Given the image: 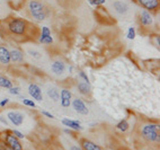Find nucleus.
I'll use <instances>...</instances> for the list:
<instances>
[{
    "label": "nucleus",
    "instance_id": "obj_1",
    "mask_svg": "<svg viewBox=\"0 0 160 150\" xmlns=\"http://www.w3.org/2000/svg\"><path fill=\"white\" fill-rule=\"evenodd\" d=\"M7 28L12 35L16 36H25L28 29V23L23 18H10L7 24Z\"/></svg>",
    "mask_w": 160,
    "mask_h": 150
},
{
    "label": "nucleus",
    "instance_id": "obj_2",
    "mask_svg": "<svg viewBox=\"0 0 160 150\" xmlns=\"http://www.w3.org/2000/svg\"><path fill=\"white\" fill-rule=\"evenodd\" d=\"M28 9L32 17L36 20H40V22L45 19L49 15V12L45 8V6L38 0H31L28 3Z\"/></svg>",
    "mask_w": 160,
    "mask_h": 150
},
{
    "label": "nucleus",
    "instance_id": "obj_3",
    "mask_svg": "<svg viewBox=\"0 0 160 150\" xmlns=\"http://www.w3.org/2000/svg\"><path fill=\"white\" fill-rule=\"evenodd\" d=\"M141 134L146 140L150 142H160L159 134V124L157 123H148L144 124L141 129Z\"/></svg>",
    "mask_w": 160,
    "mask_h": 150
},
{
    "label": "nucleus",
    "instance_id": "obj_4",
    "mask_svg": "<svg viewBox=\"0 0 160 150\" xmlns=\"http://www.w3.org/2000/svg\"><path fill=\"white\" fill-rule=\"evenodd\" d=\"M2 141L6 142V144L12 150H24L23 144H22V142H20L19 139L16 138V137H15L12 132H9V131L3 132Z\"/></svg>",
    "mask_w": 160,
    "mask_h": 150
},
{
    "label": "nucleus",
    "instance_id": "obj_5",
    "mask_svg": "<svg viewBox=\"0 0 160 150\" xmlns=\"http://www.w3.org/2000/svg\"><path fill=\"white\" fill-rule=\"evenodd\" d=\"M24 114L18 112V111H9L7 113V118L8 121L14 125V127H20L24 122Z\"/></svg>",
    "mask_w": 160,
    "mask_h": 150
},
{
    "label": "nucleus",
    "instance_id": "obj_6",
    "mask_svg": "<svg viewBox=\"0 0 160 150\" xmlns=\"http://www.w3.org/2000/svg\"><path fill=\"white\" fill-rule=\"evenodd\" d=\"M71 105H72V108H73L78 114H81V115H87L89 113V110L87 105L85 104V102L82 99H80V98H76L73 101L71 102Z\"/></svg>",
    "mask_w": 160,
    "mask_h": 150
},
{
    "label": "nucleus",
    "instance_id": "obj_7",
    "mask_svg": "<svg viewBox=\"0 0 160 150\" xmlns=\"http://www.w3.org/2000/svg\"><path fill=\"white\" fill-rule=\"evenodd\" d=\"M41 44H52L53 43V38L51 34V29L48 26L41 27V34L38 38Z\"/></svg>",
    "mask_w": 160,
    "mask_h": 150
},
{
    "label": "nucleus",
    "instance_id": "obj_8",
    "mask_svg": "<svg viewBox=\"0 0 160 150\" xmlns=\"http://www.w3.org/2000/svg\"><path fill=\"white\" fill-rule=\"evenodd\" d=\"M142 8H144V10L148 12H154L159 8V0H135Z\"/></svg>",
    "mask_w": 160,
    "mask_h": 150
},
{
    "label": "nucleus",
    "instance_id": "obj_9",
    "mask_svg": "<svg viewBox=\"0 0 160 150\" xmlns=\"http://www.w3.org/2000/svg\"><path fill=\"white\" fill-rule=\"evenodd\" d=\"M28 94L31 95V97L35 101L42 102L43 101V92L41 87L36 84H29L28 85Z\"/></svg>",
    "mask_w": 160,
    "mask_h": 150
},
{
    "label": "nucleus",
    "instance_id": "obj_10",
    "mask_svg": "<svg viewBox=\"0 0 160 150\" xmlns=\"http://www.w3.org/2000/svg\"><path fill=\"white\" fill-rule=\"evenodd\" d=\"M72 92L69 89H61L60 90V103L62 107H69L71 105Z\"/></svg>",
    "mask_w": 160,
    "mask_h": 150
},
{
    "label": "nucleus",
    "instance_id": "obj_11",
    "mask_svg": "<svg viewBox=\"0 0 160 150\" xmlns=\"http://www.w3.org/2000/svg\"><path fill=\"white\" fill-rule=\"evenodd\" d=\"M61 123L64 125L68 129H71L72 131H82L83 128L81 127L79 121H76V120H71V118H62Z\"/></svg>",
    "mask_w": 160,
    "mask_h": 150
},
{
    "label": "nucleus",
    "instance_id": "obj_12",
    "mask_svg": "<svg viewBox=\"0 0 160 150\" xmlns=\"http://www.w3.org/2000/svg\"><path fill=\"white\" fill-rule=\"evenodd\" d=\"M0 63L8 66L12 63L10 61V50H8L6 46L0 45Z\"/></svg>",
    "mask_w": 160,
    "mask_h": 150
},
{
    "label": "nucleus",
    "instance_id": "obj_13",
    "mask_svg": "<svg viewBox=\"0 0 160 150\" xmlns=\"http://www.w3.org/2000/svg\"><path fill=\"white\" fill-rule=\"evenodd\" d=\"M140 23L142 26L148 27L153 24V17L148 10H142L140 14Z\"/></svg>",
    "mask_w": 160,
    "mask_h": 150
},
{
    "label": "nucleus",
    "instance_id": "obj_14",
    "mask_svg": "<svg viewBox=\"0 0 160 150\" xmlns=\"http://www.w3.org/2000/svg\"><path fill=\"white\" fill-rule=\"evenodd\" d=\"M112 6L114 8V10L120 15H125L126 12H129V6L128 3L124 2V1H121V0H116L112 3Z\"/></svg>",
    "mask_w": 160,
    "mask_h": 150
},
{
    "label": "nucleus",
    "instance_id": "obj_15",
    "mask_svg": "<svg viewBox=\"0 0 160 150\" xmlns=\"http://www.w3.org/2000/svg\"><path fill=\"white\" fill-rule=\"evenodd\" d=\"M80 147L82 148V150H103V148L99 144L95 143L94 141L88 140V139H82L80 141Z\"/></svg>",
    "mask_w": 160,
    "mask_h": 150
},
{
    "label": "nucleus",
    "instance_id": "obj_16",
    "mask_svg": "<svg viewBox=\"0 0 160 150\" xmlns=\"http://www.w3.org/2000/svg\"><path fill=\"white\" fill-rule=\"evenodd\" d=\"M51 70L52 72L54 73V75H63L64 72H66L67 70V67L66 64H64V62L63 61H54L53 63L51 64Z\"/></svg>",
    "mask_w": 160,
    "mask_h": 150
},
{
    "label": "nucleus",
    "instance_id": "obj_17",
    "mask_svg": "<svg viewBox=\"0 0 160 150\" xmlns=\"http://www.w3.org/2000/svg\"><path fill=\"white\" fill-rule=\"evenodd\" d=\"M10 61L16 64H20L24 62V53L18 49L10 50Z\"/></svg>",
    "mask_w": 160,
    "mask_h": 150
},
{
    "label": "nucleus",
    "instance_id": "obj_18",
    "mask_svg": "<svg viewBox=\"0 0 160 150\" xmlns=\"http://www.w3.org/2000/svg\"><path fill=\"white\" fill-rule=\"evenodd\" d=\"M77 88H78V92L81 94V95H89L90 92H92V86L90 84H87L85 81H80L78 82L77 85Z\"/></svg>",
    "mask_w": 160,
    "mask_h": 150
},
{
    "label": "nucleus",
    "instance_id": "obj_19",
    "mask_svg": "<svg viewBox=\"0 0 160 150\" xmlns=\"http://www.w3.org/2000/svg\"><path fill=\"white\" fill-rule=\"evenodd\" d=\"M48 96L51 98L53 102H59L60 101V92L57 88H50L48 90Z\"/></svg>",
    "mask_w": 160,
    "mask_h": 150
},
{
    "label": "nucleus",
    "instance_id": "obj_20",
    "mask_svg": "<svg viewBox=\"0 0 160 150\" xmlns=\"http://www.w3.org/2000/svg\"><path fill=\"white\" fill-rule=\"evenodd\" d=\"M14 86L12 85V81L9 78L5 77V76H0V88H6V89H9Z\"/></svg>",
    "mask_w": 160,
    "mask_h": 150
},
{
    "label": "nucleus",
    "instance_id": "obj_21",
    "mask_svg": "<svg viewBox=\"0 0 160 150\" xmlns=\"http://www.w3.org/2000/svg\"><path fill=\"white\" fill-rule=\"evenodd\" d=\"M129 128H130V124L126 118L121 120V121L116 124V129L118 131H121V132H126V131L129 130Z\"/></svg>",
    "mask_w": 160,
    "mask_h": 150
},
{
    "label": "nucleus",
    "instance_id": "obj_22",
    "mask_svg": "<svg viewBox=\"0 0 160 150\" xmlns=\"http://www.w3.org/2000/svg\"><path fill=\"white\" fill-rule=\"evenodd\" d=\"M135 36H137L135 28L134 27H129V29H128V34H126V38H129V40H134Z\"/></svg>",
    "mask_w": 160,
    "mask_h": 150
},
{
    "label": "nucleus",
    "instance_id": "obj_23",
    "mask_svg": "<svg viewBox=\"0 0 160 150\" xmlns=\"http://www.w3.org/2000/svg\"><path fill=\"white\" fill-rule=\"evenodd\" d=\"M23 104L25 106H28L32 107V108H36V104H35V102L33 99H27V98H23Z\"/></svg>",
    "mask_w": 160,
    "mask_h": 150
},
{
    "label": "nucleus",
    "instance_id": "obj_24",
    "mask_svg": "<svg viewBox=\"0 0 160 150\" xmlns=\"http://www.w3.org/2000/svg\"><path fill=\"white\" fill-rule=\"evenodd\" d=\"M79 77L81 79H82V81H85V82H87V84H90V80H89V77L87 76V73L85 71H82V70H80L79 71Z\"/></svg>",
    "mask_w": 160,
    "mask_h": 150
},
{
    "label": "nucleus",
    "instance_id": "obj_25",
    "mask_svg": "<svg viewBox=\"0 0 160 150\" xmlns=\"http://www.w3.org/2000/svg\"><path fill=\"white\" fill-rule=\"evenodd\" d=\"M28 54L31 55V57H33V58H35V59H41V58H42V54H41V52H38V51H35V50H29Z\"/></svg>",
    "mask_w": 160,
    "mask_h": 150
},
{
    "label": "nucleus",
    "instance_id": "obj_26",
    "mask_svg": "<svg viewBox=\"0 0 160 150\" xmlns=\"http://www.w3.org/2000/svg\"><path fill=\"white\" fill-rule=\"evenodd\" d=\"M9 94H12V95H19V94H20V88H19V87L12 86V88H9Z\"/></svg>",
    "mask_w": 160,
    "mask_h": 150
},
{
    "label": "nucleus",
    "instance_id": "obj_27",
    "mask_svg": "<svg viewBox=\"0 0 160 150\" xmlns=\"http://www.w3.org/2000/svg\"><path fill=\"white\" fill-rule=\"evenodd\" d=\"M12 133L14 134L15 137H16V138L19 139V140H23V139L25 138V136H24L23 133L20 132V131H18V130H12Z\"/></svg>",
    "mask_w": 160,
    "mask_h": 150
},
{
    "label": "nucleus",
    "instance_id": "obj_28",
    "mask_svg": "<svg viewBox=\"0 0 160 150\" xmlns=\"http://www.w3.org/2000/svg\"><path fill=\"white\" fill-rule=\"evenodd\" d=\"M104 3H105V0H92L90 5H92V6H102Z\"/></svg>",
    "mask_w": 160,
    "mask_h": 150
},
{
    "label": "nucleus",
    "instance_id": "obj_29",
    "mask_svg": "<svg viewBox=\"0 0 160 150\" xmlns=\"http://www.w3.org/2000/svg\"><path fill=\"white\" fill-rule=\"evenodd\" d=\"M0 150H12V149L7 146L5 141H0Z\"/></svg>",
    "mask_w": 160,
    "mask_h": 150
},
{
    "label": "nucleus",
    "instance_id": "obj_30",
    "mask_svg": "<svg viewBox=\"0 0 160 150\" xmlns=\"http://www.w3.org/2000/svg\"><path fill=\"white\" fill-rule=\"evenodd\" d=\"M9 103V98H3L0 101V107H5L6 105H8Z\"/></svg>",
    "mask_w": 160,
    "mask_h": 150
},
{
    "label": "nucleus",
    "instance_id": "obj_31",
    "mask_svg": "<svg viewBox=\"0 0 160 150\" xmlns=\"http://www.w3.org/2000/svg\"><path fill=\"white\" fill-rule=\"evenodd\" d=\"M42 114H43L44 116H46V118H55L54 115L51 114L50 112H48V111H42Z\"/></svg>",
    "mask_w": 160,
    "mask_h": 150
},
{
    "label": "nucleus",
    "instance_id": "obj_32",
    "mask_svg": "<svg viewBox=\"0 0 160 150\" xmlns=\"http://www.w3.org/2000/svg\"><path fill=\"white\" fill-rule=\"evenodd\" d=\"M0 122H1V123H2L3 125H6V127L8 125V121H7L6 118H3V116H0Z\"/></svg>",
    "mask_w": 160,
    "mask_h": 150
},
{
    "label": "nucleus",
    "instance_id": "obj_33",
    "mask_svg": "<svg viewBox=\"0 0 160 150\" xmlns=\"http://www.w3.org/2000/svg\"><path fill=\"white\" fill-rule=\"evenodd\" d=\"M70 150H82V148L79 147V146H77V144H73V146L70 147Z\"/></svg>",
    "mask_w": 160,
    "mask_h": 150
},
{
    "label": "nucleus",
    "instance_id": "obj_34",
    "mask_svg": "<svg viewBox=\"0 0 160 150\" xmlns=\"http://www.w3.org/2000/svg\"><path fill=\"white\" fill-rule=\"evenodd\" d=\"M63 132L66 133V134H72V133H73V131H72L71 129H68V128H67V129H64V130H63Z\"/></svg>",
    "mask_w": 160,
    "mask_h": 150
},
{
    "label": "nucleus",
    "instance_id": "obj_35",
    "mask_svg": "<svg viewBox=\"0 0 160 150\" xmlns=\"http://www.w3.org/2000/svg\"><path fill=\"white\" fill-rule=\"evenodd\" d=\"M69 71H70V73H71V72L73 71V67H69Z\"/></svg>",
    "mask_w": 160,
    "mask_h": 150
},
{
    "label": "nucleus",
    "instance_id": "obj_36",
    "mask_svg": "<svg viewBox=\"0 0 160 150\" xmlns=\"http://www.w3.org/2000/svg\"><path fill=\"white\" fill-rule=\"evenodd\" d=\"M88 1H89V3H92V0H88Z\"/></svg>",
    "mask_w": 160,
    "mask_h": 150
},
{
    "label": "nucleus",
    "instance_id": "obj_37",
    "mask_svg": "<svg viewBox=\"0 0 160 150\" xmlns=\"http://www.w3.org/2000/svg\"><path fill=\"white\" fill-rule=\"evenodd\" d=\"M8 1H14V0H8Z\"/></svg>",
    "mask_w": 160,
    "mask_h": 150
}]
</instances>
